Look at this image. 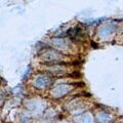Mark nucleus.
I'll list each match as a JSON object with an SVG mask.
<instances>
[{"label":"nucleus","mask_w":123,"mask_h":123,"mask_svg":"<svg viewBox=\"0 0 123 123\" xmlns=\"http://www.w3.org/2000/svg\"><path fill=\"white\" fill-rule=\"evenodd\" d=\"M35 82H36V85L39 87V88H43V87L48 86V84L50 83V78L47 77V76L42 75L40 77H38Z\"/></svg>","instance_id":"obj_1"}]
</instances>
